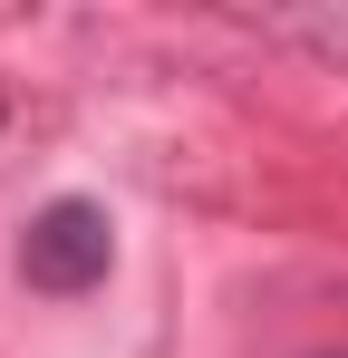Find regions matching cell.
Wrapping results in <instances>:
<instances>
[{
	"label": "cell",
	"mask_w": 348,
	"mask_h": 358,
	"mask_svg": "<svg viewBox=\"0 0 348 358\" xmlns=\"http://www.w3.org/2000/svg\"><path fill=\"white\" fill-rule=\"evenodd\" d=\"M107 262H116V223H107V203H87V194H58L49 213H29V233H20V281L49 291V300L97 291Z\"/></svg>",
	"instance_id": "obj_1"
}]
</instances>
